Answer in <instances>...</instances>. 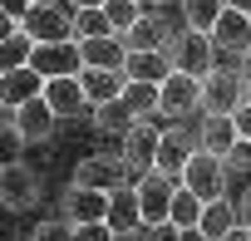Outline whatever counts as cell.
Masks as SVG:
<instances>
[{
	"instance_id": "6da1fadb",
	"label": "cell",
	"mask_w": 251,
	"mask_h": 241,
	"mask_svg": "<svg viewBox=\"0 0 251 241\" xmlns=\"http://www.w3.org/2000/svg\"><path fill=\"white\" fill-rule=\"evenodd\" d=\"M168 123V113L158 108V113H148V118H138V123L128 128V133H123V168H128V177H138V172H148L153 163H158V143H163V128Z\"/></svg>"
},
{
	"instance_id": "7a4b0ae2",
	"label": "cell",
	"mask_w": 251,
	"mask_h": 241,
	"mask_svg": "<svg viewBox=\"0 0 251 241\" xmlns=\"http://www.w3.org/2000/svg\"><path fill=\"white\" fill-rule=\"evenodd\" d=\"M163 54H168V64L173 69H182V74H207V69H217V45H212V35H202V30H168V40H163Z\"/></svg>"
},
{
	"instance_id": "3957f363",
	"label": "cell",
	"mask_w": 251,
	"mask_h": 241,
	"mask_svg": "<svg viewBox=\"0 0 251 241\" xmlns=\"http://www.w3.org/2000/svg\"><path fill=\"white\" fill-rule=\"evenodd\" d=\"M133 192H138V217L143 226H163L168 221V207H173V192H177V177L163 172V168H148L133 177Z\"/></svg>"
},
{
	"instance_id": "277c9868",
	"label": "cell",
	"mask_w": 251,
	"mask_h": 241,
	"mask_svg": "<svg viewBox=\"0 0 251 241\" xmlns=\"http://www.w3.org/2000/svg\"><path fill=\"white\" fill-rule=\"evenodd\" d=\"M226 177H231V172H226V163L197 148V153L187 158V168H182V177H177V182H182L192 197H202V202H217V197H226Z\"/></svg>"
},
{
	"instance_id": "5b68a950",
	"label": "cell",
	"mask_w": 251,
	"mask_h": 241,
	"mask_svg": "<svg viewBox=\"0 0 251 241\" xmlns=\"http://www.w3.org/2000/svg\"><path fill=\"white\" fill-rule=\"evenodd\" d=\"M158 108H163L168 118H187V113H197V108H202V79L173 69V74L158 84Z\"/></svg>"
},
{
	"instance_id": "8992f818",
	"label": "cell",
	"mask_w": 251,
	"mask_h": 241,
	"mask_svg": "<svg viewBox=\"0 0 251 241\" xmlns=\"http://www.w3.org/2000/svg\"><path fill=\"white\" fill-rule=\"evenodd\" d=\"M30 69H35L40 79H64V74H79V69H84L79 40H54V45H35V49H30Z\"/></svg>"
},
{
	"instance_id": "52a82bcc",
	"label": "cell",
	"mask_w": 251,
	"mask_h": 241,
	"mask_svg": "<svg viewBox=\"0 0 251 241\" xmlns=\"http://www.w3.org/2000/svg\"><path fill=\"white\" fill-rule=\"evenodd\" d=\"M241 98H246V79L236 69H207L202 74V108L207 113H236Z\"/></svg>"
},
{
	"instance_id": "ba28073f",
	"label": "cell",
	"mask_w": 251,
	"mask_h": 241,
	"mask_svg": "<svg viewBox=\"0 0 251 241\" xmlns=\"http://www.w3.org/2000/svg\"><path fill=\"white\" fill-rule=\"evenodd\" d=\"M20 30L35 45H54V40H74V15L59 5H30V15L20 20Z\"/></svg>"
},
{
	"instance_id": "9c48e42d",
	"label": "cell",
	"mask_w": 251,
	"mask_h": 241,
	"mask_svg": "<svg viewBox=\"0 0 251 241\" xmlns=\"http://www.w3.org/2000/svg\"><path fill=\"white\" fill-rule=\"evenodd\" d=\"M74 182H79V187H99V192H113V187L133 182V177H128V168H123V158L94 153V158H79V168H74Z\"/></svg>"
},
{
	"instance_id": "30bf717a",
	"label": "cell",
	"mask_w": 251,
	"mask_h": 241,
	"mask_svg": "<svg viewBox=\"0 0 251 241\" xmlns=\"http://www.w3.org/2000/svg\"><path fill=\"white\" fill-rule=\"evenodd\" d=\"M0 202H5L10 212L35 207V202H40V177H35V168H25V163L0 168Z\"/></svg>"
},
{
	"instance_id": "8fae6325",
	"label": "cell",
	"mask_w": 251,
	"mask_h": 241,
	"mask_svg": "<svg viewBox=\"0 0 251 241\" xmlns=\"http://www.w3.org/2000/svg\"><path fill=\"white\" fill-rule=\"evenodd\" d=\"M10 118H15V128H20V138H25V143H45V138L54 133V123H59V118H54V108L45 103V94L25 98Z\"/></svg>"
},
{
	"instance_id": "7c38bea8",
	"label": "cell",
	"mask_w": 251,
	"mask_h": 241,
	"mask_svg": "<svg viewBox=\"0 0 251 241\" xmlns=\"http://www.w3.org/2000/svg\"><path fill=\"white\" fill-rule=\"evenodd\" d=\"M45 103L54 108V118H79V113H89V98H84V84H79V74L45 79Z\"/></svg>"
},
{
	"instance_id": "4fadbf2b",
	"label": "cell",
	"mask_w": 251,
	"mask_h": 241,
	"mask_svg": "<svg viewBox=\"0 0 251 241\" xmlns=\"http://www.w3.org/2000/svg\"><path fill=\"white\" fill-rule=\"evenodd\" d=\"M59 207H64V221H103V212H108V192H99V187H79V182H69V192L59 197Z\"/></svg>"
},
{
	"instance_id": "5bb4252c",
	"label": "cell",
	"mask_w": 251,
	"mask_h": 241,
	"mask_svg": "<svg viewBox=\"0 0 251 241\" xmlns=\"http://www.w3.org/2000/svg\"><path fill=\"white\" fill-rule=\"evenodd\" d=\"M207 35H212V45H217L222 54H241V49L251 45V15L222 5V15H217V25H212Z\"/></svg>"
},
{
	"instance_id": "9a60e30c",
	"label": "cell",
	"mask_w": 251,
	"mask_h": 241,
	"mask_svg": "<svg viewBox=\"0 0 251 241\" xmlns=\"http://www.w3.org/2000/svg\"><path fill=\"white\" fill-rule=\"evenodd\" d=\"M35 94H45V79H40L30 64L0 74V108H5V113H15V108H20L25 98H35Z\"/></svg>"
},
{
	"instance_id": "2e32d148",
	"label": "cell",
	"mask_w": 251,
	"mask_h": 241,
	"mask_svg": "<svg viewBox=\"0 0 251 241\" xmlns=\"http://www.w3.org/2000/svg\"><path fill=\"white\" fill-rule=\"evenodd\" d=\"M103 221L113 226V236H123V231H138V226H143L133 182H123V187H113V192H108V212H103Z\"/></svg>"
},
{
	"instance_id": "e0dca14e",
	"label": "cell",
	"mask_w": 251,
	"mask_h": 241,
	"mask_svg": "<svg viewBox=\"0 0 251 241\" xmlns=\"http://www.w3.org/2000/svg\"><path fill=\"white\" fill-rule=\"evenodd\" d=\"M197 153V133H187V128H168L163 133V143H158V163L153 168H163V172H173V177H182V168H187V158Z\"/></svg>"
},
{
	"instance_id": "ac0fdd59",
	"label": "cell",
	"mask_w": 251,
	"mask_h": 241,
	"mask_svg": "<svg viewBox=\"0 0 251 241\" xmlns=\"http://www.w3.org/2000/svg\"><path fill=\"white\" fill-rule=\"evenodd\" d=\"M173 64L163 49H128V59H123V79H133V84H163Z\"/></svg>"
},
{
	"instance_id": "d6986e66",
	"label": "cell",
	"mask_w": 251,
	"mask_h": 241,
	"mask_svg": "<svg viewBox=\"0 0 251 241\" xmlns=\"http://www.w3.org/2000/svg\"><path fill=\"white\" fill-rule=\"evenodd\" d=\"M79 54H84V69H118L123 74L128 45H123L118 35H103V40H79Z\"/></svg>"
},
{
	"instance_id": "ffe728a7",
	"label": "cell",
	"mask_w": 251,
	"mask_h": 241,
	"mask_svg": "<svg viewBox=\"0 0 251 241\" xmlns=\"http://www.w3.org/2000/svg\"><path fill=\"white\" fill-rule=\"evenodd\" d=\"M236 143V128H231V113H207L202 128H197V148L212 153V158H226Z\"/></svg>"
},
{
	"instance_id": "44dd1931",
	"label": "cell",
	"mask_w": 251,
	"mask_h": 241,
	"mask_svg": "<svg viewBox=\"0 0 251 241\" xmlns=\"http://www.w3.org/2000/svg\"><path fill=\"white\" fill-rule=\"evenodd\" d=\"M79 84H84L89 108H99V103H108V98L123 94V74L118 69H79Z\"/></svg>"
},
{
	"instance_id": "7402d4cb",
	"label": "cell",
	"mask_w": 251,
	"mask_h": 241,
	"mask_svg": "<svg viewBox=\"0 0 251 241\" xmlns=\"http://www.w3.org/2000/svg\"><path fill=\"white\" fill-rule=\"evenodd\" d=\"M128 49H163V40H168V20L163 15H138L133 25H128V35H118Z\"/></svg>"
},
{
	"instance_id": "603a6c76",
	"label": "cell",
	"mask_w": 251,
	"mask_h": 241,
	"mask_svg": "<svg viewBox=\"0 0 251 241\" xmlns=\"http://www.w3.org/2000/svg\"><path fill=\"white\" fill-rule=\"evenodd\" d=\"M133 123H138V118H133V108H128V103H123V94L94 108V128H99V133H118V138H123Z\"/></svg>"
},
{
	"instance_id": "cb8c5ba5",
	"label": "cell",
	"mask_w": 251,
	"mask_h": 241,
	"mask_svg": "<svg viewBox=\"0 0 251 241\" xmlns=\"http://www.w3.org/2000/svg\"><path fill=\"white\" fill-rule=\"evenodd\" d=\"M197 226H202V231L217 241V236H226V231L236 226V207H231L226 197H217V202H202V221H197Z\"/></svg>"
},
{
	"instance_id": "d4e9b609",
	"label": "cell",
	"mask_w": 251,
	"mask_h": 241,
	"mask_svg": "<svg viewBox=\"0 0 251 241\" xmlns=\"http://www.w3.org/2000/svg\"><path fill=\"white\" fill-rule=\"evenodd\" d=\"M168 221L182 231V226H197L202 221V197H192L182 182H177V192H173V207H168Z\"/></svg>"
},
{
	"instance_id": "484cf974",
	"label": "cell",
	"mask_w": 251,
	"mask_h": 241,
	"mask_svg": "<svg viewBox=\"0 0 251 241\" xmlns=\"http://www.w3.org/2000/svg\"><path fill=\"white\" fill-rule=\"evenodd\" d=\"M182 5V20H187V30H212L217 25V15H222V0H177Z\"/></svg>"
},
{
	"instance_id": "4316f807",
	"label": "cell",
	"mask_w": 251,
	"mask_h": 241,
	"mask_svg": "<svg viewBox=\"0 0 251 241\" xmlns=\"http://www.w3.org/2000/svg\"><path fill=\"white\" fill-rule=\"evenodd\" d=\"M30 49H35V40H30L25 30H15L10 40H0V74H10V69L30 64Z\"/></svg>"
},
{
	"instance_id": "83f0119b",
	"label": "cell",
	"mask_w": 251,
	"mask_h": 241,
	"mask_svg": "<svg viewBox=\"0 0 251 241\" xmlns=\"http://www.w3.org/2000/svg\"><path fill=\"white\" fill-rule=\"evenodd\" d=\"M123 103L133 108V118L158 113V84H133V79H123Z\"/></svg>"
},
{
	"instance_id": "f1b7e54d",
	"label": "cell",
	"mask_w": 251,
	"mask_h": 241,
	"mask_svg": "<svg viewBox=\"0 0 251 241\" xmlns=\"http://www.w3.org/2000/svg\"><path fill=\"white\" fill-rule=\"evenodd\" d=\"M99 10H103V20H108V30H113V35H128V25L143 15L138 0H103Z\"/></svg>"
},
{
	"instance_id": "f546056e",
	"label": "cell",
	"mask_w": 251,
	"mask_h": 241,
	"mask_svg": "<svg viewBox=\"0 0 251 241\" xmlns=\"http://www.w3.org/2000/svg\"><path fill=\"white\" fill-rule=\"evenodd\" d=\"M103 35H113V30H108L99 5L94 10H74V40H103Z\"/></svg>"
},
{
	"instance_id": "4dcf8cb0",
	"label": "cell",
	"mask_w": 251,
	"mask_h": 241,
	"mask_svg": "<svg viewBox=\"0 0 251 241\" xmlns=\"http://www.w3.org/2000/svg\"><path fill=\"white\" fill-rule=\"evenodd\" d=\"M20 153H25V138L15 128V118H0V168L20 163Z\"/></svg>"
},
{
	"instance_id": "1f68e13d",
	"label": "cell",
	"mask_w": 251,
	"mask_h": 241,
	"mask_svg": "<svg viewBox=\"0 0 251 241\" xmlns=\"http://www.w3.org/2000/svg\"><path fill=\"white\" fill-rule=\"evenodd\" d=\"M30 241H74V221L50 217V221H40V226H35V236H30Z\"/></svg>"
},
{
	"instance_id": "d6a6232c",
	"label": "cell",
	"mask_w": 251,
	"mask_h": 241,
	"mask_svg": "<svg viewBox=\"0 0 251 241\" xmlns=\"http://www.w3.org/2000/svg\"><path fill=\"white\" fill-rule=\"evenodd\" d=\"M222 163H226V172H251V138H236Z\"/></svg>"
},
{
	"instance_id": "836d02e7",
	"label": "cell",
	"mask_w": 251,
	"mask_h": 241,
	"mask_svg": "<svg viewBox=\"0 0 251 241\" xmlns=\"http://www.w3.org/2000/svg\"><path fill=\"white\" fill-rule=\"evenodd\" d=\"M74 241H113V226L108 221H79L74 226Z\"/></svg>"
},
{
	"instance_id": "e575fe53",
	"label": "cell",
	"mask_w": 251,
	"mask_h": 241,
	"mask_svg": "<svg viewBox=\"0 0 251 241\" xmlns=\"http://www.w3.org/2000/svg\"><path fill=\"white\" fill-rule=\"evenodd\" d=\"M231 128H236V138H251V103H246V98H241L236 113H231Z\"/></svg>"
},
{
	"instance_id": "d590c367",
	"label": "cell",
	"mask_w": 251,
	"mask_h": 241,
	"mask_svg": "<svg viewBox=\"0 0 251 241\" xmlns=\"http://www.w3.org/2000/svg\"><path fill=\"white\" fill-rule=\"evenodd\" d=\"M143 241H177V226L163 221V226H143Z\"/></svg>"
},
{
	"instance_id": "8d00e7d4",
	"label": "cell",
	"mask_w": 251,
	"mask_h": 241,
	"mask_svg": "<svg viewBox=\"0 0 251 241\" xmlns=\"http://www.w3.org/2000/svg\"><path fill=\"white\" fill-rule=\"evenodd\" d=\"M0 10H10L15 20H25L30 15V0H0Z\"/></svg>"
},
{
	"instance_id": "74e56055",
	"label": "cell",
	"mask_w": 251,
	"mask_h": 241,
	"mask_svg": "<svg viewBox=\"0 0 251 241\" xmlns=\"http://www.w3.org/2000/svg\"><path fill=\"white\" fill-rule=\"evenodd\" d=\"M15 30H20V20H15V15H10V10H0V40H10V35H15Z\"/></svg>"
},
{
	"instance_id": "f35d334b",
	"label": "cell",
	"mask_w": 251,
	"mask_h": 241,
	"mask_svg": "<svg viewBox=\"0 0 251 241\" xmlns=\"http://www.w3.org/2000/svg\"><path fill=\"white\" fill-rule=\"evenodd\" d=\"M177 241H212V236H207L202 226H182V231H177Z\"/></svg>"
},
{
	"instance_id": "ab89813d",
	"label": "cell",
	"mask_w": 251,
	"mask_h": 241,
	"mask_svg": "<svg viewBox=\"0 0 251 241\" xmlns=\"http://www.w3.org/2000/svg\"><path fill=\"white\" fill-rule=\"evenodd\" d=\"M236 226H246V231H251V192H246V202L236 207Z\"/></svg>"
},
{
	"instance_id": "60d3db41",
	"label": "cell",
	"mask_w": 251,
	"mask_h": 241,
	"mask_svg": "<svg viewBox=\"0 0 251 241\" xmlns=\"http://www.w3.org/2000/svg\"><path fill=\"white\" fill-rule=\"evenodd\" d=\"M236 59H241V69H236V74H241V79H246V84H251V45H246V49H241V54H236Z\"/></svg>"
},
{
	"instance_id": "b9f144b4",
	"label": "cell",
	"mask_w": 251,
	"mask_h": 241,
	"mask_svg": "<svg viewBox=\"0 0 251 241\" xmlns=\"http://www.w3.org/2000/svg\"><path fill=\"white\" fill-rule=\"evenodd\" d=\"M217 241H251V231H246V226H231V231H226V236H217Z\"/></svg>"
},
{
	"instance_id": "7bdbcfd3",
	"label": "cell",
	"mask_w": 251,
	"mask_h": 241,
	"mask_svg": "<svg viewBox=\"0 0 251 241\" xmlns=\"http://www.w3.org/2000/svg\"><path fill=\"white\" fill-rule=\"evenodd\" d=\"M222 5H231V10H241V15H251V0H222Z\"/></svg>"
},
{
	"instance_id": "ee69618b",
	"label": "cell",
	"mask_w": 251,
	"mask_h": 241,
	"mask_svg": "<svg viewBox=\"0 0 251 241\" xmlns=\"http://www.w3.org/2000/svg\"><path fill=\"white\" fill-rule=\"evenodd\" d=\"M113 241H143V226H138V231H123V236H113Z\"/></svg>"
},
{
	"instance_id": "f6af8a7d",
	"label": "cell",
	"mask_w": 251,
	"mask_h": 241,
	"mask_svg": "<svg viewBox=\"0 0 251 241\" xmlns=\"http://www.w3.org/2000/svg\"><path fill=\"white\" fill-rule=\"evenodd\" d=\"M94 5H103V0H74V10H94Z\"/></svg>"
},
{
	"instance_id": "bcb514c9",
	"label": "cell",
	"mask_w": 251,
	"mask_h": 241,
	"mask_svg": "<svg viewBox=\"0 0 251 241\" xmlns=\"http://www.w3.org/2000/svg\"><path fill=\"white\" fill-rule=\"evenodd\" d=\"M30 5H54V0H30Z\"/></svg>"
},
{
	"instance_id": "7dc6e473",
	"label": "cell",
	"mask_w": 251,
	"mask_h": 241,
	"mask_svg": "<svg viewBox=\"0 0 251 241\" xmlns=\"http://www.w3.org/2000/svg\"><path fill=\"white\" fill-rule=\"evenodd\" d=\"M246 103H251V84H246Z\"/></svg>"
},
{
	"instance_id": "c3c4849f",
	"label": "cell",
	"mask_w": 251,
	"mask_h": 241,
	"mask_svg": "<svg viewBox=\"0 0 251 241\" xmlns=\"http://www.w3.org/2000/svg\"><path fill=\"white\" fill-rule=\"evenodd\" d=\"M158 5H173V0H158Z\"/></svg>"
},
{
	"instance_id": "681fc988",
	"label": "cell",
	"mask_w": 251,
	"mask_h": 241,
	"mask_svg": "<svg viewBox=\"0 0 251 241\" xmlns=\"http://www.w3.org/2000/svg\"><path fill=\"white\" fill-rule=\"evenodd\" d=\"M138 5H143V0H138Z\"/></svg>"
}]
</instances>
